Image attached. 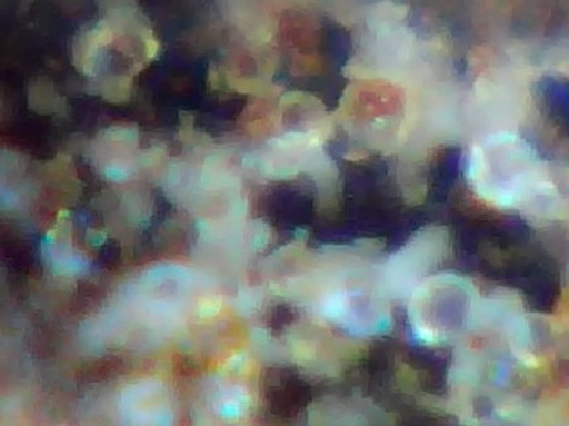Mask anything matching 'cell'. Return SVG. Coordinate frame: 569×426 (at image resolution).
<instances>
[{"label": "cell", "mask_w": 569, "mask_h": 426, "mask_svg": "<svg viewBox=\"0 0 569 426\" xmlns=\"http://www.w3.org/2000/svg\"><path fill=\"white\" fill-rule=\"evenodd\" d=\"M468 176L476 192L498 207L533 208L553 197L545 165L516 136H492L475 146Z\"/></svg>", "instance_id": "cell-1"}]
</instances>
